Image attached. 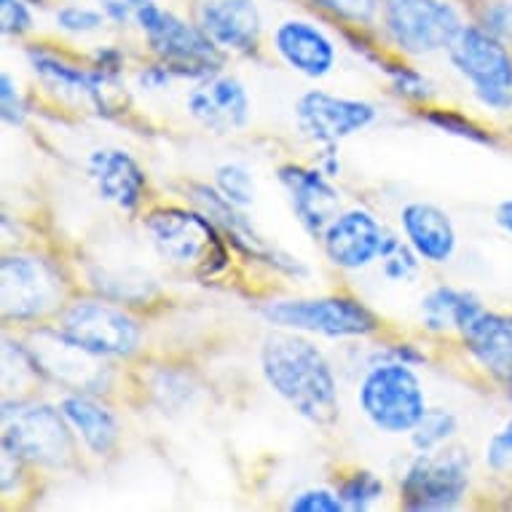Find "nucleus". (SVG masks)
Wrapping results in <instances>:
<instances>
[{"label":"nucleus","mask_w":512,"mask_h":512,"mask_svg":"<svg viewBox=\"0 0 512 512\" xmlns=\"http://www.w3.org/2000/svg\"><path fill=\"white\" fill-rule=\"evenodd\" d=\"M378 110L365 100H349L328 92H306L295 105V118L311 143L336 148L341 140L357 135L376 121Z\"/></svg>","instance_id":"14"},{"label":"nucleus","mask_w":512,"mask_h":512,"mask_svg":"<svg viewBox=\"0 0 512 512\" xmlns=\"http://www.w3.org/2000/svg\"><path fill=\"white\" fill-rule=\"evenodd\" d=\"M188 113L215 135H228L247 124L250 118V97L236 78L210 76L196 86L185 100Z\"/></svg>","instance_id":"17"},{"label":"nucleus","mask_w":512,"mask_h":512,"mask_svg":"<svg viewBox=\"0 0 512 512\" xmlns=\"http://www.w3.org/2000/svg\"><path fill=\"white\" fill-rule=\"evenodd\" d=\"M0 22L6 35H25L33 30V14L27 0H0Z\"/></svg>","instance_id":"36"},{"label":"nucleus","mask_w":512,"mask_h":512,"mask_svg":"<svg viewBox=\"0 0 512 512\" xmlns=\"http://www.w3.org/2000/svg\"><path fill=\"white\" fill-rule=\"evenodd\" d=\"M507 392H510V397H512V381H510V384H507Z\"/></svg>","instance_id":"44"},{"label":"nucleus","mask_w":512,"mask_h":512,"mask_svg":"<svg viewBox=\"0 0 512 512\" xmlns=\"http://www.w3.org/2000/svg\"><path fill=\"white\" fill-rule=\"evenodd\" d=\"M483 309L480 301L467 290L456 287H435L421 301V322L432 333H462V328Z\"/></svg>","instance_id":"25"},{"label":"nucleus","mask_w":512,"mask_h":512,"mask_svg":"<svg viewBox=\"0 0 512 512\" xmlns=\"http://www.w3.org/2000/svg\"><path fill=\"white\" fill-rule=\"evenodd\" d=\"M261 370L266 384L314 427H330L341 416L338 381L325 354L293 330L263 341Z\"/></svg>","instance_id":"1"},{"label":"nucleus","mask_w":512,"mask_h":512,"mask_svg":"<svg viewBox=\"0 0 512 512\" xmlns=\"http://www.w3.org/2000/svg\"><path fill=\"white\" fill-rule=\"evenodd\" d=\"M311 3L317 9L328 11L330 17L344 19L352 25H370L381 0H311Z\"/></svg>","instance_id":"32"},{"label":"nucleus","mask_w":512,"mask_h":512,"mask_svg":"<svg viewBox=\"0 0 512 512\" xmlns=\"http://www.w3.org/2000/svg\"><path fill=\"white\" fill-rule=\"evenodd\" d=\"M196 25L226 51H252L261 38L255 0H196Z\"/></svg>","instance_id":"18"},{"label":"nucleus","mask_w":512,"mask_h":512,"mask_svg":"<svg viewBox=\"0 0 512 512\" xmlns=\"http://www.w3.org/2000/svg\"><path fill=\"white\" fill-rule=\"evenodd\" d=\"M387 236L384 226L368 210H346L330 220V226L319 239L333 266L360 271L381 258Z\"/></svg>","instance_id":"15"},{"label":"nucleus","mask_w":512,"mask_h":512,"mask_svg":"<svg viewBox=\"0 0 512 512\" xmlns=\"http://www.w3.org/2000/svg\"><path fill=\"white\" fill-rule=\"evenodd\" d=\"M496 223H499V228H504L507 234H512V199H507V202H502L496 207Z\"/></svg>","instance_id":"43"},{"label":"nucleus","mask_w":512,"mask_h":512,"mask_svg":"<svg viewBox=\"0 0 512 512\" xmlns=\"http://www.w3.org/2000/svg\"><path fill=\"white\" fill-rule=\"evenodd\" d=\"M445 51L483 105L494 110L512 108V54L496 35L486 27L462 25Z\"/></svg>","instance_id":"7"},{"label":"nucleus","mask_w":512,"mask_h":512,"mask_svg":"<svg viewBox=\"0 0 512 512\" xmlns=\"http://www.w3.org/2000/svg\"><path fill=\"white\" fill-rule=\"evenodd\" d=\"M0 113H3V121L9 126H22L25 124L27 108L22 94H19V86L14 84V78L9 73L0 76Z\"/></svg>","instance_id":"35"},{"label":"nucleus","mask_w":512,"mask_h":512,"mask_svg":"<svg viewBox=\"0 0 512 512\" xmlns=\"http://www.w3.org/2000/svg\"><path fill=\"white\" fill-rule=\"evenodd\" d=\"M215 188L226 196L228 202L242 207V210L255 202V180L239 164H220L215 169Z\"/></svg>","instance_id":"30"},{"label":"nucleus","mask_w":512,"mask_h":512,"mask_svg":"<svg viewBox=\"0 0 512 512\" xmlns=\"http://www.w3.org/2000/svg\"><path fill=\"white\" fill-rule=\"evenodd\" d=\"M27 352L33 357L38 376L54 381L68 392H102L108 384V370L102 365V357L86 352L73 344L68 336L54 330H33V336L25 341Z\"/></svg>","instance_id":"12"},{"label":"nucleus","mask_w":512,"mask_h":512,"mask_svg":"<svg viewBox=\"0 0 512 512\" xmlns=\"http://www.w3.org/2000/svg\"><path fill=\"white\" fill-rule=\"evenodd\" d=\"M57 330L86 352L108 357H132L140 349L143 330L129 311L105 301H76L59 311Z\"/></svg>","instance_id":"10"},{"label":"nucleus","mask_w":512,"mask_h":512,"mask_svg":"<svg viewBox=\"0 0 512 512\" xmlns=\"http://www.w3.org/2000/svg\"><path fill=\"white\" fill-rule=\"evenodd\" d=\"M70 421L59 408L27 400L3 403V451L41 467H68L76 454Z\"/></svg>","instance_id":"4"},{"label":"nucleus","mask_w":512,"mask_h":512,"mask_svg":"<svg viewBox=\"0 0 512 512\" xmlns=\"http://www.w3.org/2000/svg\"><path fill=\"white\" fill-rule=\"evenodd\" d=\"M105 22V14L92 9H81V6H62L57 11V25L73 35H86L100 30Z\"/></svg>","instance_id":"34"},{"label":"nucleus","mask_w":512,"mask_h":512,"mask_svg":"<svg viewBox=\"0 0 512 512\" xmlns=\"http://www.w3.org/2000/svg\"><path fill=\"white\" fill-rule=\"evenodd\" d=\"M389 41L411 57L448 49L462 27L459 11L445 0H381Z\"/></svg>","instance_id":"11"},{"label":"nucleus","mask_w":512,"mask_h":512,"mask_svg":"<svg viewBox=\"0 0 512 512\" xmlns=\"http://www.w3.org/2000/svg\"><path fill=\"white\" fill-rule=\"evenodd\" d=\"M172 70L167 68V65H151V68L140 70V76H137V81H140V86L143 89H148V92H159V89H164V86L172 81Z\"/></svg>","instance_id":"42"},{"label":"nucleus","mask_w":512,"mask_h":512,"mask_svg":"<svg viewBox=\"0 0 512 512\" xmlns=\"http://www.w3.org/2000/svg\"><path fill=\"white\" fill-rule=\"evenodd\" d=\"M137 25L145 33L151 51L161 65H167L175 76L204 78L215 76L223 68V49L204 33L199 25H188L185 19L175 17L172 11H164L153 0H145V6L137 11Z\"/></svg>","instance_id":"3"},{"label":"nucleus","mask_w":512,"mask_h":512,"mask_svg":"<svg viewBox=\"0 0 512 512\" xmlns=\"http://www.w3.org/2000/svg\"><path fill=\"white\" fill-rule=\"evenodd\" d=\"M336 494L341 496L346 510H368L384 496V480L370 470H354L352 475L341 478L336 486Z\"/></svg>","instance_id":"27"},{"label":"nucleus","mask_w":512,"mask_h":512,"mask_svg":"<svg viewBox=\"0 0 512 512\" xmlns=\"http://www.w3.org/2000/svg\"><path fill=\"white\" fill-rule=\"evenodd\" d=\"M290 512H341L346 510L341 496L336 491H328V488H309V491H301L295 494L287 504Z\"/></svg>","instance_id":"33"},{"label":"nucleus","mask_w":512,"mask_h":512,"mask_svg":"<svg viewBox=\"0 0 512 512\" xmlns=\"http://www.w3.org/2000/svg\"><path fill=\"white\" fill-rule=\"evenodd\" d=\"M274 49L295 73L306 78H325L336 65L333 41L303 19H287L274 30Z\"/></svg>","instance_id":"21"},{"label":"nucleus","mask_w":512,"mask_h":512,"mask_svg":"<svg viewBox=\"0 0 512 512\" xmlns=\"http://www.w3.org/2000/svg\"><path fill=\"white\" fill-rule=\"evenodd\" d=\"M462 341L472 360L494 378L512 381V314L480 309L462 328Z\"/></svg>","instance_id":"20"},{"label":"nucleus","mask_w":512,"mask_h":512,"mask_svg":"<svg viewBox=\"0 0 512 512\" xmlns=\"http://www.w3.org/2000/svg\"><path fill=\"white\" fill-rule=\"evenodd\" d=\"M470 486V456L462 448L424 451L400 480V504L405 510L440 512L459 507Z\"/></svg>","instance_id":"8"},{"label":"nucleus","mask_w":512,"mask_h":512,"mask_svg":"<svg viewBox=\"0 0 512 512\" xmlns=\"http://www.w3.org/2000/svg\"><path fill=\"white\" fill-rule=\"evenodd\" d=\"M424 121L435 126V129H440V132H445V135L462 137V140H472V143L480 145H496L494 137L488 135L483 126L475 124L472 118L462 116V113H454V110H427V113H424Z\"/></svg>","instance_id":"29"},{"label":"nucleus","mask_w":512,"mask_h":512,"mask_svg":"<svg viewBox=\"0 0 512 512\" xmlns=\"http://www.w3.org/2000/svg\"><path fill=\"white\" fill-rule=\"evenodd\" d=\"M261 314L279 330L314 333L325 338H362L381 328L376 314L352 295L285 298L266 303Z\"/></svg>","instance_id":"6"},{"label":"nucleus","mask_w":512,"mask_h":512,"mask_svg":"<svg viewBox=\"0 0 512 512\" xmlns=\"http://www.w3.org/2000/svg\"><path fill=\"white\" fill-rule=\"evenodd\" d=\"M387 360L405 362V365H413V368H416V365H424L427 357H424V354H421L413 344H395V346H389V349H384V352L378 349V352L373 354V362H387Z\"/></svg>","instance_id":"41"},{"label":"nucleus","mask_w":512,"mask_h":512,"mask_svg":"<svg viewBox=\"0 0 512 512\" xmlns=\"http://www.w3.org/2000/svg\"><path fill=\"white\" fill-rule=\"evenodd\" d=\"M499 41H512V0L491 3L483 9V25Z\"/></svg>","instance_id":"38"},{"label":"nucleus","mask_w":512,"mask_h":512,"mask_svg":"<svg viewBox=\"0 0 512 512\" xmlns=\"http://www.w3.org/2000/svg\"><path fill=\"white\" fill-rule=\"evenodd\" d=\"M97 3H100L102 14L118 22V25H126V22L137 19V11L145 6V0H97Z\"/></svg>","instance_id":"39"},{"label":"nucleus","mask_w":512,"mask_h":512,"mask_svg":"<svg viewBox=\"0 0 512 512\" xmlns=\"http://www.w3.org/2000/svg\"><path fill=\"white\" fill-rule=\"evenodd\" d=\"M400 223H403L405 239L421 261L443 266L454 258L459 236H456L454 220L448 218L445 210L427 202H411L400 212Z\"/></svg>","instance_id":"22"},{"label":"nucleus","mask_w":512,"mask_h":512,"mask_svg":"<svg viewBox=\"0 0 512 512\" xmlns=\"http://www.w3.org/2000/svg\"><path fill=\"white\" fill-rule=\"evenodd\" d=\"M27 3H41V0H27Z\"/></svg>","instance_id":"45"},{"label":"nucleus","mask_w":512,"mask_h":512,"mask_svg":"<svg viewBox=\"0 0 512 512\" xmlns=\"http://www.w3.org/2000/svg\"><path fill=\"white\" fill-rule=\"evenodd\" d=\"M27 57H30V65L41 78H46L49 84L59 86L62 92L78 94V97H84L94 105V108L105 113L108 110V102H105V86L110 84L108 78L102 76L97 68H78V65H70L57 54H51L46 49H33L27 51Z\"/></svg>","instance_id":"24"},{"label":"nucleus","mask_w":512,"mask_h":512,"mask_svg":"<svg viewBox=\"0 0 512 512\" xmlns=\"http://www.w3.org/2000/svg\"><path fill=\"white\" fill-rule=\"evenodd\" d=\"M94 65L102 73V76L108 78V81H116L121 76V70H124V54L118 49H110V46H102V49L94 51Z\"/></svg>","instance_id":"40"},{"label":"nucleus","mask_w":512,"mask_h":512,"mask_svg":"<svg viewBox=\"0 0 512 512\" xmlns=\"http://www.w3.org/2000/svg\"><path fill=\"white\" fill-rule=\"evenodd\" d=\"M419 261L421 258L416 255L411 244L392 234L387 236L384 250H381V271H384V277L392 279V282H408V279L416 277Z\"/></svg>","instance_id":"28"},{"label":"nucleus","mask_w":512,"mask_h":512,"mask_svg":"<svg viewBox=\"0 0 512 512\" xmlns=\"http://www.w3.org/2000/svg\"><path fill=\"white\" fill-rule=\"evenodd\" d=\"M0 274L6 322H35L62 306V271L41 255L11 252L0 263Z\"/></svg>","instance_id":"9"},{"label":"nucleus","mask_w":512,"mask_h":512,"mask_svg":"<svg viewBox=\"0 0 512 512\" xmlns=\"http://www.w3.org/2000/svg\"><path fill=\"white\" fill-rule=\"evenodd\" d=\"M143 228L169 266L191 269L199 277H215L228 266L226 234L202 210L153 207L143 218Z\"/></svg>","instance_id":"2"},{"label":"nucleus","mask_w":512,"mask_h":512,"mask_svg":"<svg viewBox=\"0 0 512 512\" xmlns=\"http://www.w3.org/2000/svg\"><path fill=\"white\" fill-rule=\"evenodd\" d=\"M360 408L365 419L387 435H411L427 413V397L413 365L373 362L360 384Z\"/></svg>","instance_id":"5"},{"label":"nucleus","mask_w":512,"mask_h":512,"mask_svg":"<svg viewBox=\"0 0 512 512\" xmlns=\"http://www.w3.org/2000/svg\"><path fill=\"white\" fill-rule=\"evenodd\" d=\"M191 202L199 207V210L207 215V218L215 223V226L226 234L228 242H234V247L239 252H244L252 261H261L271 269L287 271L293 277H303L306 269H303L298 258L287 255V252L277 250L274 244H269L263 239L250 220L242 215V207H236L220 194L218 188H210V185H191Z\"/></svg>","instance_id":"13"},{"label":"nucleus","mask_w":512,"mask_h":512,"mask_svg":"<svg viewBox=\"0 0 512 512\" xmlns=\"http://www.w3.org/2000/svg\"><path fill=\"white\" fill-rule=\"evenodd\" d=\"M459 421L451 411L445 408H427V413L421 416L419 424L411 429V443L413 448L424 454V451H435L443 443H448L456 435Z\"/></svg>","instance_id":"26"},{"label":"nucleus","mask_w":512,"mask_h":512,"mask_svg":"<svg viewBox=\"0 0 512 512\" xmlns=\"http://www.w3.org/2000/svg\"><path fill=\"white\" fill-rule=\"evenodd\" d=\"M89 175L97 185L102 202L116 204L126 215L140 210L145 191H148V177L129 153L118 151V148L94 151L89 156Z\"/></svg>","instance_id":"19"},{"label":"nucleus","mask_w":512,"mask_h":512,"mask_svg":"<svg viewBox=\"0 0 512 512\" xmlns=\"http://www.w3.org/2000/svg\"><path fill=\"white\" fill-rule=\"evenodd\" d=\"M277 175L282 188L287 191L295 220L301 223L306 234L319 239L341 207V194L328 180L330 175L322 167L314 169L303 167V164H285V167H279Z\"/></svg>","instance_id":"16"},{"label":"nucleus","mask_w":512,"mask_h":512,"mask_svg":"<svg viewBox=\"0 0 512 512\" xmlns=\"http://www.w3.org/2000/svg\"><path fill=\"white\" fill-rule=\"evenodd\" d=\"M486 462L494 472H504L512 467V419L488 440Z\"/></svg>","instance_id":"37"},{"label":"nucleus","mask_w":512,"mask_h":512,"mask_svg":"<svg viewBox=\"0 0 512 512\" xmlns=\"http://www.w3.org/2000/svg\"><path fill=\"white\" fill-rule=\"evenodd\" d=\"M381 70L387 73L395 92L405 100H429L432 97V84L424 73H419L416 68H408V65H381Z\"/></svg>","instance_id":"31"},{"label":"nucleus","mask_w":512,"mask_h":512,"mask_svg":"<svg viewBox=\"0 0 512 512\" xmlns=\"http://www.w3.org/2000/svg\"><path fill=\"white\" fill-rule=\"evenodd\" d=\"M59 411L65 413V419L70 421L73 432L84 440V445L92 454L105 456L116 448L118 435H121L118 416L94 395H89V392H70V395L62 397Z\"/></svg>","instance_id":"23"}]
</instances>
